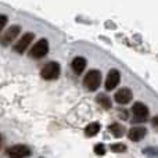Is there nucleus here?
I'll return each mask as SVG.
<instances>
[{
    "label": "nucleus",
    "instance_id": "1",
    "mask_svg": "<svg viewBox=\"0 0 158 158\" xmlns=\"http://www.w3.org/2000/svg\"><path fill=\"white\" fill-rule=\"evenodd\" d=\"M100 83H101V74H100V71H97V69L89 71L83 78V86L86 87L87 90H90V92L97 90L98 86H100Z\"/></svg>",
    "mask_w": 158,
    "mask_h": 158
},
{
    "label": "nucleus",
    "instance_id": "2",
    "mask_svg": "<svg viewBox=\"0 0 158 158\" xmlns=\"http://www.w3.org/2000/svg\"><path fill=\"white\" fill-rule=\"evenodd\" d=\"M60 72H61L60 64L56 63V61H50V63H47L46 65L42 68L40 75H42V78L46 79V81H53V79H57L60 77Z\"/></svg>",
    "mask_w": 158,
    "mask_h": 158
},
{
    "label": "nucleus",
    "instance_id": "3",
    "mask_svg": "<svg viewBox=\"0 0 158 158\" xmlns=\"http://www.w3.org/2000/svg\"><path fill=\"white\" fill-rule=\"evenodd\" d=\"M47 52H49V42L46 39H40V40H38L32 46V49L29 52V57L36 58V60L38 58H43L47 54Z\"/></svg>",
    "mask_w": 158,
    "mask_h": 158
},
{
    "label": "nucleus",
    "instance_id": "4",
    "mask_svg": "<svg viewBox=\"0 0 158 158\" xmlns=\"http://www.w3.org/2000/svg\"><path fill=\"white\" fill-rule=\"evenodd\" d=\"M31 156V148L25 144H15L7 148L8 158H27Z\"/></svg>",
    "mask_w": 158,
    "mask_h": 158
},
{
    "label": "nucleus",
    "instance_id": "5",
    "mask_svg": "<svg viewBox=\"0 0 158 158\" xmlns=\"http://www.w3.org/2000/svg\"><path fill=\"white\" fill-rule=\"evenodd\" d=\"M33 38H35V35H33L32 32H27L25 35L21 36V39H18V40H17V43L14 44L13 50L15 53H18V54H22V53L28 49V46L32 43Z\"/></svg>",
    "mask_w": 158,
    "mask_h": 158
},
{
    "label": "nucleus",
    "instance_id": "6",
    "mask_svg": "<svg viewBox=\"0 0 158 158\" xmlns=\"http://www.w3.org/2000/svg\"><path fill=\"white\" fill-rule=\"evenodd\" d=\"M132 114H133L136 122H143L148 117V108L143 103H135L133 107H132Z\"/></svg>",
    "mask_w": 158,
    "mask_h": 158
},
{
    "label": "nucleus",
    "instance_id": "7",
    "mask_svg": "<svg viewBox=\"0 0 158 158\" xmlns=\"http://www.w3.org/2000/svg\"><path fill=\"white\" fill-rule=\"evenodd\" d=\"M121 81V74L118 69H111L107 75V79H106V89L107 90H112L117 87V85Z\"/></svg>",
    "mask_w": 158,
    "mask_h": 158
},
{
    "label": "nucleus",
    "instance_id": "8",
    "mask_svg": "<svg viewBox=\"0 0 158 158\" xmlns=\"http://www.w3.org/2000/svg\"><path fill=\"white\" fill-rule=\"evenodd\" d=\"M19 29L21 28L18 27V25H13V27H10L7 29V32L3 35V38H2V43H3V46H7L10 42H13L14 39L18 36V33H19Z\"/></svg>",
    "mask_w": 158,
    "mask_h": 158
},
{
    "label": "nucleus",
    "instance_id": "9",
    "mask_svg": "<svg viewBox=\"0 0 158 158\" xmlns=\"http://www.w3.org/2000/svg\"><path fill=\"white\" fill-rule=\"evenodd\" d=\"M146 133H147L146 128H143V126H135V128H132L128 132V137L132 142H140L146 136Z\"/></svg>",
    "mask_w": 158,
    "mask_h": 158
},
{
    "label": "nucleus",
    "instance_id": "10",
    "mask_svg": "<svg viewBox=\"0 0 158 158\" xmlns=\"http://www.w3.org/2000/svg\"><path fill=\"white\" fill-rule=\"evenodd\" d=\"M132 100V92L128 87H122L121 90H118L115 93V101L118 104H128Z\"/></svg>",
    "mask_w": 158,
    "mask_h": 158
},
{
    "label": "nucleus",
    "instance_id": "11",
    "mask_svg": "<svg viewBox=\"0 0 158 158\" xmlns=\"http://www.w3.org/2000/svg\"><path fill=\"white\" fill-rule=\"evenodd\" d=\"M71 67H72V71L77 75L82 74L85 71V68H86V60L83 57H75L71 63Z\"/></svg>",
    "mask_w": 158,
    "mask_h": 158
},
{
    "label": "nucleus",
    "instance_id": "12",
    "mask_svg": "<svg viewBox=\"0 0 158 158\" xmlns=\"http://www.w3.org/2000/svg\"><path fill=\"white\" fill-rule=\"evenodd\" d=\"M100 123L98 122H92V123H89V125L85 128V135H86L87 137H93V136H96V135L100 132Z\"/></svg>",
    "mask_w": 158,
    "mask_h": 158
},
{
    "label": "nucleus",
    "instance_id": "13",
    "mask_svg": "<svg viewBox=\"0 0 158 158\" xmlns=\"http://www.w3.org/2000/svg\"><path fill=\"white\" fill-rule=\"evenodd\" d=\"M108 131L111 132V135L114 137H121L123 136V133H125V128H123L121 123H111V125L108 126Z\"/></svg>",
    "mask_w": 158,
    "mask_h": 158
},
{
    "label": "nucleus",
    "instance_id": "14",
    "mask_svg": "<svg viewBox=\"0 0 158 158\" xmlns=\"http://www.w3.org/2000/svg\"><path fill=\"white\" fill-rule=\"evenodd\" d=\"M97 103L100 104L101 107H104L106 110L111 108V100H110V97L106 96V94H98L97 96Z\"/></svg>",
    "mask_w": 158,
    "mask_h": 158
},
{
    "label": "nucleus",
    "instance_id": "15",
    "mask_svg": "<svg viewBox=\"0 0 158 158\" xmlns=\"http://www.w3.org/2000/svg\"><path fill=\"white\" fill-rule=\"evenodd\" d=\"M111 151H114V153H123V151H126V146L125 144H121V143H115V144H111Z\"/></svg>",
    "mask_w": 158,
    "mask_h": 158
},
{
    "label": "nucleus",
    "instance_id": "16",
    "mask_svg": "<svg viewBox=\"0 0 158 158\" xmlns=\"http://www.w3.org/2000/svg\"><path fill=\"white\" fill-rule=\"evenodd\" d=\"M94 153L97 154V156H104V154H106V147H104L103 143H98V144L94 146Z\"/></svg>",
    "mask_w": 158,
    "mask_h": 158
},
{
    "label": "nucleus",
    "instance_id": "17",
    "mask_svg": "<svg viewBox=\"0 0 158 158\" xmlns=\"http://www.w3.org/2000/svg\"><path fill=\"white\" fill-rule=\"evenodd\" d=\"M144 154H148V156H158V148H146L144 150Z\"/></svg>",
    "mask_w": 158,
    "mask_h": 158
},
{
    "label": "nucleus",
    "instance_id": "18",
    "mask_svg": "<svg viewBox=\"0 0 158 158\" xmlns=\"http://www.w3.org/2000/svg\"><path fill=\"white\" fill-rule=\"evenodd\" d=\"M6 21H7V17H6V15H2V28H4Z\"/></svg>",
    "mask_w": 158,
    "mask_h": 158
},
{
    "label": "nucleus",
    "instance_id": "19",
    "mask_svg": "<svg viewBox=\"0 0 158 158\" xmlns=\"http://www.w3.org/2000/svg\"><path fill=\"white\" fill-rule=\"evenodd\" d=\"M153 126H156V128H158V117H156L153 119Z\"/></svg>",
    "mask_w": 158,
    "mask_h": 158
}]
</instances>
